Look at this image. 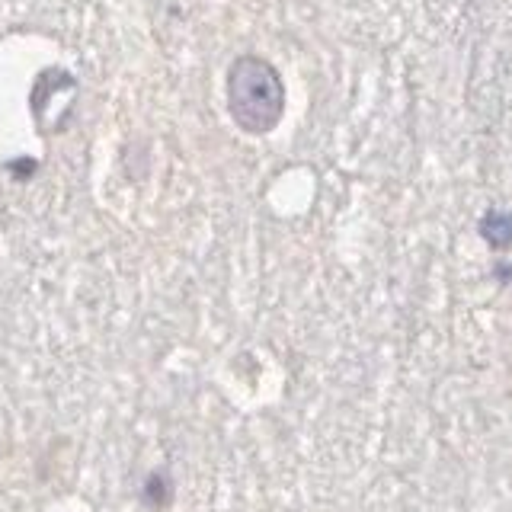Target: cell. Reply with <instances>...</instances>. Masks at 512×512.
<instances>
[{
  "mask_svg": "<svg viewBox=\"0 0 512 512\" xmlns=\"http://www.w3.org/2000/svg\"><path fill=\"white\" fill-rule=\"evenodd\" d=\"M228 100L240 125L250 132H266L282 112V87L276 71L256 58H240L228 80Z\"/></svg>",
  "mask_w": 512,
  "mask_h": 512,
  "instance_id": "cell-1",
  "label": "cell"
}]
</instances>
